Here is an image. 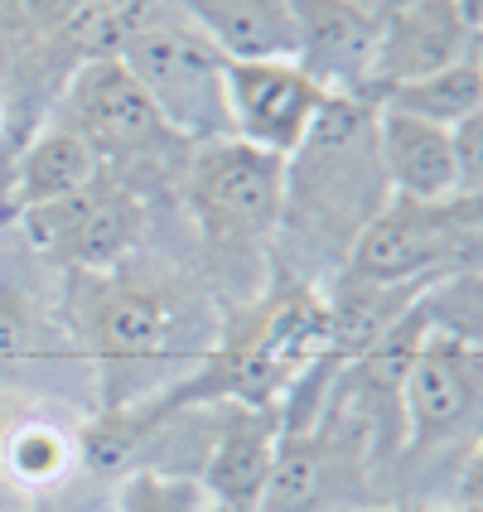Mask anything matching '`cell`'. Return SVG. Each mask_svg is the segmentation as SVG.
<instances>
[{"label": "cell", "instance_id": "6da1fadb", "mask_svg": "<svg viewBox=\"0 0 483 512\" xmlns=\"http://www.w3.org/2000/svg\"><path fill=\"white\" fill-rule=\"evenodd\" d=\"M199 300L174 276H145L131 261L116 271H68L63 319L102 382V411L170 387V368L199 353Z\"/></svg>", "mask_w": 483, "mask_h": 512}, {"label": "cell", "instance_id": "7a4b0ae2", "mask_svg": "<svg viewBox=\"0 0 483 512\" xmlns=\"http://www.w3.org/2000/svg\"><path fill=\"white\" fill-rule=\"evenodd\" d=\"M372 121H377L372 102L329 97V107L319 112L310 136L285 160L281 228L305 218V228H314L319 252L334 247L348 256L358 232L372 223V213L392 199L382 184V170H377Z\"/></svg>", "mask_w": 483, "mask_h": 512}, {"label": "cell", "instance_id": "3957f363", "mask_svg": "<svg viewBox=\"0 0 483 512\" xmlns=\"http://www.w3.org/2000/svg\"><path fill=\"white\" fill-rule=\"evenodd\" d=\"M116 58L179 141L203 145L232 136L223 87L228 54L174 0H150Z\"/></svg>", "mask_w": 483, "mask_h": 512}, {"label": "cell", "instance_id": "277c9868", "mask_svg": "<svg viewBox=\"0 0 483 512\" xmlns=\"http://www.w3.org/2000/svg\"><path fill=\"white\" fill-rule=\"evenodd\" d=\"M184 203L213 256L247 261L271 252L285 208V160L237 136L203 141L184 160Z\"/></svg>", "mask_w": 483, "mask_h": 512}, {"label": "cell", "instance_id": "5b68a950", "mask_svg": "<svg viewBox=\"0 0 483 512\" xmlns=\"http://www.w3.org/2000/svg\"><path fill=\"white\" fill-rule=\"evenodd\" d=\"M15 218H20L29 252L63 271H116L136 256L145 232L136 189L126 179H112L107 170L78 194L25 208Z\"/></svg>", "mask_w": 483, "mask_h": 512}, {"label": "cell", "instance_id": "8992f818", "mask_svg": "<svg viewBox=\"0 0 483 512\" xmlns=\"http://www.w3.org/2000/svg\"><path fill=\"white\" fill-rule=\"evenodd\" d=\"M421 305V300H416ZM483 416V343L426 324L401 372V435L406 455H435L455 445Z\"/></svg>", "mask_w": 483, "mask_h": 512}, {"label": "cell", "instance_id": "52a82bcc", "mask_svg": "<svg viewBox=\"0 0 483 512\" xmlns=\"http://www.w3.org/2000/svg\"><path fill=\"white\" fill-rule=\"evenodd\" d=\"M58 126L78 131L102 170L107 160H126V165H145V160H160V155H174L170 145H184L170 126L160 121V112L150 107L136 78L121 68V58H83L68 83H63V97H58Z\"/></svg>", "mask_w": 483, "mask_h": 512}, {"label": "cell", "instance_id": "ba28073f", "mask_svg": "<svg viewBox=\"0 0 483 512\" xmlns=\"http://www.w3.org/2000/svg\"><path fill=\"white\" fill-rule=\"evenodd\" d=\"M228 126L237 141L290 160L310 136L329 92L295 58H228Z\"/></svg>", "mask_w": 483, "mask_h": 512}, {"label": "cell", "instance_id": "9c48e42d", "mask_svg": "<svg viewBox=\"0 0 483 512\" xmlns=\"http://www.w3.org/2000/svg\"><path fill=\"white\" fill-rule=\"evenodd\" d=\"M479 34L483 25L459 0H387L382 34H377V63H372V107L392 87L474 58Z\"/></svg>", "mask_w": 483, "mask_h": 512}, {"label": "cell", "instance_id": "30bf717a", "mask_svg": "<svg viewBox=\"0 0 483 512\" xmlns=\"http://www.w3.org/2000/svg\"><path fill=\"white\" fill-rule=\"evenodd\" d=\"M295 10V63L329 97L372 102V63L382 34V5L368 0H290Z\"/></svg>", "mask_w": 483, "mask_h": 512}, {"label": "cell", "instance_id": "8fae6325", "mask_svg": "<svg viewBox=\"0 0 483 512\" xmlns=\"http://www.w3.org/2000/svg\"><path fill=\"white\" fill-rule=\"evenodd\" d=\"M213 435L203 450V474H194L218 512H261V498L276 474L285 416L281 406H242L223 401L208 406Z\"/></svg>", "mask_w": 483, "mask_h": 512}, {"label": "cell", "instance_id": "7c38bea8", "mask_svg": "<svg viewBox=\"0 0 483 512\" xmlns=\"http://www.w3.org/2000/svg\"><path fill=\"white\" fill-rule=\"evenodd\" d=\"M372 145H377V170H382V184H387L392 199L406 203L455 199V155H450V131L445 126H430L421 116L377 107Z\"/></svg>", "mask_w": 483, "mask_h": 512}, {"label": "cell", "instance_id": "4fadbf2b", "mask_svg": "<svg viewBox=\"0 0 483 512\" xmlns=\"http://www.w3.org/2000/svg\"><path fill=\"white\" fill-rule=\"evenodd\" d=\"M97 174H102L97 150H92L78 131H68V126L54 121V126H44V131L15 155L5 213H25V208H39V203L68 199V194L87 189Z\"/></svg>", "mask_w": 483, "mask_h": 512}, {"label": "cell", "instance_id": "5bb4252c", "mask_svg": "<svg viewBox=\"0 0 483 512\" xmlns=\"http://www.w3.org/2000/svg\"><path fill=\"white\" fill-rule=\"evenodd\" d=\"M228 58H290L295 10L290 0H174Z\"/></svg>", "mask_w": 483, "mask_h": 512}, {"label": "cell", "instance_id": "9a60e30c", "mask_svg": "<svg viewBox=\"0 0 483 512\" xmlns=\"http://www.w3.org/2000/svg\"><path fill=\"white\" fill-rule=\"evenodd\" d=\"M377 107L387 112H406V116H421L430 126H459L464 116H474L483 107V68H479V49L474 58L464 63H450L430 78H416V83H401L392 92L377 97Z\"/></svg>", "mask_w": 483, "mask_h": 512}, {"label": "cell", "instance_id": "2e32d148", "mask_svg": "<svg viewBox=\"0 0 483 512\" xmlns=\"http://www.w3.org/2000/svg\"><path fill=\"white\" fill-rule=\"evenodd\" d=\"M78 459V440L68 430H58L54 421H20L5 430V464L0 474H10L25 488H49L58 484Z\"/></svg>", "mask_w": 483, "mask_h": 512}, {"label": "cell", "instance_id": "e0dca14e", "mask_svg": "<svg viewBox=\"0 0 483 512\" xmlns=\"http://www.w3.org/2000/svg\"><path fill=\"white\" fill-rule=\"evenodd\" d=\"M116 512H218L208 488L179 469H131L116 484Z\"/></svg>", "mask_w": 483, "mask_h": 512}, {"label": "cell", "instance_id": "ac0fdd59", "mask_svg": "<svg viewBox=\"0 0 483 512\" xmlns=\"http://www.w3.org/2000/svg\"><path fill=\"white\" fill-rule=\"evenodd\" d=\"M450 155H455V199L483 189V107L450 126Z\"/></svg>", "mask_w": 483, "mask_h": 512}, {"label": "cell", "instance_id": "d6986e66", "mask_svg": "<svg viewBox=\"0 0 483 512\" xmlns=\"http://www.w3.org/2000/svg\"><path fill=\"white\" fill-rule=\"evenodd\" d=\"M455 503L464 508H483V430L469 440V450L455 469Z\"/></svg>", "mask_w": 483, "mask_h": 512}, {"label": "cell", "instance_id": "ffe728a7", "mask_svg": "<svg viewBox=\"0 0 483 512\" xmlns=\"http://www.w3.org/2000/svg\"><path fill=\"white\" fill-rule=\"evenodd\" d=\"M29 10H39V15H49V20H58V15H63V10H73V5H78V0H25Z\"/></svg>", "mask_w": 483, "mask_h": 512}, {"label": "cell", "instance_id": "44dd1931", "mask_svg": "<svg viewBox=\"0 0 483 512\" xmlns=\"http://www.w3.org/2000/svg\"><path fill=\"white\" fill-rule=\"evenodd\" d=\"M5 430H10V426L0 421V464H5Z\"/></svg>", "mask_w": 483, "mask_h": 512}, {"label": "cell", "instance_id": "7402d4cb", "mask_svg": "<svg viewBox=\"0 0 483 512\" xmlns=\"http://www.w3.org/2000/svg\"><path fill=\"white\" fill-rule=\"evenodd\" d=\"M29 512H54V508H49V503H34V508H29Z\"/></svg>", "mask_w": 483, "mask_h": 512}, {"label": "cell", "instance_id": "603a6c76", "mask_svg": "<svg viewBox=\"0 0 483 512\" xmlns=\"http://www.w3.org/2000/svg\"><path fill=\"white\" fill-rule=\"evenodd\" d=\"M479 68H483V34H479Z\"/></svg>", "mask_w": 483, "mask_h": 512}, {"label": "cell", "instance_id": "cb8c5ba5", "mask_svg": "<svg viewBox=\"0 0 483 512\" xmlns=\"http://www.w3.org/2000/svg\"><path fill=\"white\" fill-rule=\"evenodd\" d=\"M368 5H387V0H368Z\"/></svg>", "mask_w": 483, "mask_h": 512}]
</instances>
